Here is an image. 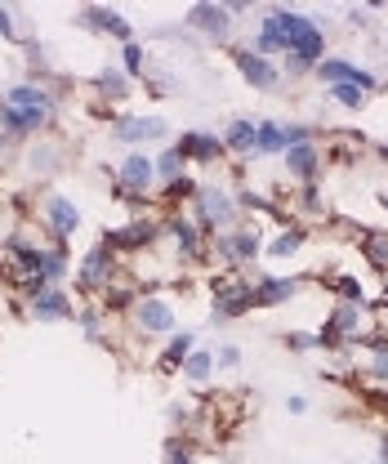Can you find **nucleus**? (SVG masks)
<instances>
[{
	"label": "nucleus",
	"instance_id": "obj_1",
	"mask_svg": "<svg viewBox=\"0 0 388 464\" xmlns=\"http://www.w3.org/2000/svg\"><path fill=\"white\" fill-rule=\"evenodd\" d=\"M263 49H290V68L303 72V68H313L317 54H322V31H317L308 19H299V14L290 9H277L273 19L263 23V36H259Z\"/></svg>",
	"mask_w": 388,
	"mask_h": 464
},
{
	"label": "nucleus",
	"instance_id": "obj_2",
	"mask_svg": "<svg viewBox=\"0 0 388 464\" xmlns=\"http://www.w3.org/2000/svg\"><path fill=\"white\" fill-rule=\"evenodd\" d=\"M237 68H241V76L250 80V85H259V90L277 85V72L268 68V63H263L259 54H250V49H246V54H237Z\"/></svg>",
	"mask_w": 388,
	"mask_h": 464
},
{
	"label": "nucleus",
	"instance_id": "obj_3",
	"mask_svg": "<svg viewBox=\"0 0 388 464\" xmlns=\"http://www.w3.org/2000/svg\"><path fill=\"white\" fill-rule=\"evenodd\" d=\"M192 23H196L201 31H210V36H219V41L228 36V9H224V5H196V9H192Z\"/></svg>",
	"mask_w": 388,
	"mask_h": 464
},
{
	"label": "nucleus",
	"instance_id": "obj_4",
	"mask_svg": "<svg viewBox=\"0 0 388 464\" xmlns=\"http://www.w3.org/2000/svg\"><path fill=\"white\" fill-rule=\"evenodd\" d=\"M49 219H54L58 237H72V228L80 223V214H76V206L67 201V196H49Z\"/></svg>",
	"mask_w": 388,
	"mask_h": 464
},
{
	"label": "nucleus",
	"instance_id": "obj_5",
	"mask_svg": "<svg viewBox=\"0 0 388 464\" xmlns=\"http://www.w3.org/2000/svg\"><path fill=\"white\" fill-rule=\"evenodd\" d=\"M139 322H143L147 330H170V326H174V312L165 308L161 300H147V304H139Z\"/></svg>",
	"mask_w": 388,
	"mask_h": 464
},
{
	"label": "nucleus",
	"instance_id": "obj_6",
	"mask_svg": "<svg viewBox=\"0 0 388 464\" xmlns=\"http://www.w3.org/2000/svg\"><path fill=\"white\" fill-rule=\"evenodd\" d=\"M152 174H157V170H152V161H147V157H130V161H125V170H121V184H125V188H147V184H152Z\"/></svg>",
	"mask_w": 388,
	"mask_h": 464
},
{
	"label": "nucleus",
	"instance_id": "obj_7",
	"mask_svg": "<svg viewBox=\"0 0 388 464\" xmlns=\"http://www.w3.org/2000/svg\"><path fill=\"white\" fill-rule=\"evenodd\" d=\"M5 107H14V112H45V94L31 90V85H19V90H9Z\"/></svg>",
	"mask_w": 388,
	"mask_h": 464
},
{
	"label": "nucleus",
	"instance_id": "obj_8",
	"mask_svg": "<svg viewBox=\"0 0 388 464\" xmlns=\"http://www.w3.org/2000/svg\"><path fill=\"white\" fill-rule=\"evenodd\" d=\"M285 165H290L295 174H313L317 170V152L308 143H299V147H290V152H285Z\"/></svg>",
	"mask_w": 388,
	"mask_h": 464
},
{
	"label": "nucleus",
	"instance_id": "obj_9",
	"mask_svg": "<svg viewBox=\"0 0 388 464\" xmlns=\"http://www.w3.org/2000/svg\"><path fill=\"white\" fill-rule=\"evenodd\" d=\"M41 121H45V112H14V107H5V125H9V130H19V135L36 130Z\"/></svg>",
	"mask_w": 388,
	"mask_h": 464
},
{
	"label": "nucleus",
	"instance_id": "obj_10",
	"mask_svg": "<svg viewBox=\"0 0 388 464\" xmlns=\"http://www.w3.org/2000/svg\"><path fill=\"white\" fill-rule=\"evenodd\" d=\"M112 273V259H108V251H94L90 259H85V281L90 286H98V281H103Z\"/></svg>",
	"mask_w": 388,
	"mask_h": 464
},
{
	"label": "nucleus",
	"instance_id": "obj_11",
	"mask_svg": "<svg viewBox=\"0 0 388 464\" xmlns=\"http://www.w3.org/2000/svg\"><path fill=\"white\" fill-rule=\"evenodd\" d=\"M116 135L121 139H152V135H161V121H121Z\"/></svg>",
	"mask_w": 388,
	"mask_h": 464
},
{
	"label": "nucleus",
	"instance_id": "obj_12",
	"mask_svg": "<svg viewBox=\"0 0 388 464\" xmlns=\"http://www.w3.org/2000/svg\"><path fill=\"white\" fill-rule=\"evenodd\" d=\"M179 152H192V157H214V152H219V143H214L210 135H188Z\"/></svg>",
	"mask_w": 388,
	"mask_h": 464
},
{
	"label": "nucleus",
	"instance_id": "obj_13",
	"mask_svg": "<svg viewBox=\"0 0 388 464\" xmlns=\"http://www.w3.org/2000/svg\"><path fill=\"white\" fill-rule=\"evenodd\" d=\"M152 237V228L147 223H134V228H125V232H112V246H143Z\"/></svg>",
	"mask_w": 388,
	"mask_h": 464
},
{
	"label": "nucleus",
	"instance_id": "obj_14",
	"mask_svg": "<svg viewBox=\"0 0 388 464\" xmlns=\"http://www.w3.org/2000/svg\"><path fill=\"white\" fill-rule=\"evenodd\" d=\"M36 317H67L63 295H41V300H36Z\"/></svg>",
	"mask_w": 388,
	"mask_h": 464
},
{
	"label": "nucleus",
	"instance_id": "obj_15",
	"mask_svg": "<svg viewBox=\"0 0 388 464\" xmlns=\"http://www.w3.org/2000/svg\"><path fill=\"white\" fill-rule=\"evenodd\" d=\"M255 135H259V125H250V121H237V125L228 130V143H232V147H250V143H255Z\"/></svg>",
	"mask_w": 388,
	"mask_h": 464
},
{
	"label": "nucleus",
	"instance_id": "obj_16",
	"mask_svg": "<svg viewBox=\"0 0 388 464\" xmlns=\"http://www.w3.org/2000/svg\"><path fill=\"white\" fill-rule=\"evenodd\" d=\"M90 19H94L98 27H108V31H116V36H130V27L121 23V14H108V9H90Z\"/></svg>",
	"mask_w": 388,
	"mask_h": 464
},
{
	"label": "nucleus",
	"instance_id": "obj_17",
	"mask_svg": "<svg viewBox=\"0 0 388 464\" xmlns=\"http://www.w3.org/2000/svg\"><path fill=\"white\" fill-rule=\"evenodd\" d=\"M206 219H210V223H224V219H228V201H224L219 192H206Z\"/></svg>",
	"mask_w": 388,
	"mask_h": 464
},
{
	"label": "nucleus",
	"instance_id": "obj_18",
	"mask_svg": "<svg viewBox=\"0 0 388 464\" xmlns=\"http://www.w3.org/2000/svg\"><path fill=\"white\" fill-rule=\"evenodd\" d=\"M255 147H263V152H277V147H281V130H277V125H259Z\"/></svg>",
	"mask_w": 388,
	"mask_h": 464
},
{
	"label": "nucleus",
	"instance_id": "obj_19",
	"mask_svg": "<svg viewBox=\"0 0 388 464\" xmlns=\"http://www.w3.org/2000/svg\"><path fill=\"white\" fill-rule=\"evenodd\" d=\"M285 295H290V286H285V281H268V286L255 295V304H277V300H285Z\"/></svg>",
	"mask_w": 388,
	"mask_h": 464
},
{
	"label": "nucleus",
	"instance_id": "obj_20",
	"mask_svg": "<svg viewBox=\"0 0 388 464\" xmlns=\"http://www.w3.org/2000/svg\"><path fill=\"white\" fill-rule=\"evenodd\" d=\"M335 98H340L344 107H357L362 103V85H335Z\"/></svg>",
	"mask_w": 388,
	"mask_h": 464
},
{
	"label": "nucleus",
	"instance_id": "obj_21",
	"mask_svg": "<svg viewBox=\"0 0 388 464\" xmlns=\"http://www.w3.org/2000/svg\"><path fill=\"white\" fill-rule=\"evenodd\" d=\"M179 165H183V152L174 147V152H165V157H161V165H157V170H161L165 179H174V174H179Z\"/></svg>",
	"mask_w": 388,
	"mask_h": 464
},
{
	"label": "nucleus",
	"instance_id": "obj_22",
	"mask_svg": "<svg viewBox=\"0 0 388 464\" xmlns=\"http://www.w3.org/2000/svg\"><path fill=\"white\" fill-rule=\"evenodd\" d=\"M232 251H237L241 259H250V255H255V251H259V241H255V232H241V237H237V241H232Z\"/></svg>",
	"mask_w": 388,
	"mask_h": 464
},
{
	"label": "nucleus",
	"instance_id": "obj_23",
	"mask_svg": "<svg viewBox=\"0 0 388 464\" xmlns=\"http://www.w3.org/2000/svg\"><path fill=\"white\" fill-rule=\"evenodd\" d=\"M103 90H112V98H125V76L121 72H103Z\"/></svg>",
	"mask_w": 388,
	"mask_h": 464
},
{
	"label": "nucleus",
	"instance_id": "obj_24",
	"mask_svg": "<svg viewBox=\"0 0 388 464\" xmlns=\"http://www.w3.org/2000/svg\"><path fill=\"white\" fill-rule=\"evenodd\" d=\"M188 375H192V379H206V375H210V357H206V353L188 357Z\"/></svg>",
	"mask_w": 388,
	"mask_h": 464
},
{
	"label": "nucleus",
	"instance_id": "obj_25",
	"mask_svg": "<svg viewBox=\"0 0 388 464\" xmlns=\"http://www.w3.org/2000/svg\"><path fill=\"white\" fill-rule=\"evenodd\" d=\"M188 348H192V335H179L170 344V353H165V362H179V357H188Z\"/></svg>",
	"mask_w": 388,
	"mask_h": 464
},
{
	"label": "nucleus",
	"instance_id": "obj_26",
	"mask_svg": "<svg viewBox=\"0 0 388 464\" xmlns=\"http://www.w3.org/2000/svg\"><path fill=\"white\" fill-rule=\"evenodd\" d=\"M125 72H143V49L139 45H125Z\"/></svg>",
	"mask_w": 388,
	"mask_h": 464
},
{
	"label": "nucleus",
	"instance_id": "obj_27",
	"mask_svg": "<svg viewBox=\"0 0 388 464\" xmlns=\"http://www.w3.org/2000/svg\"><path fill=\"white\" fill-rule=\"evenodd\" d=\"M366 251H370V259H375V263H388V241L370 237V241H366Z\"/></svg>",
	"mask_w": 388,
	"mask_h": 464
},
{
	"label": "nucleus",
	"instance_id": "obj_28",
	"mask_svg": "<svg viewBox=\"0 0 388 464\" xmlns=\"http://www.w3.org/2000/svg\"><path fill=\"white\" fill-rule=\"evenodd\" d=\"M295 246H299V232H285L281 241H273V255H290Z\"/></svg>",
	"mask_w": 388,
	"mask_h": 464
},
{
	"label": "nucleus",
	"instance_id": "obj_29",
	"mask_svg": "<svg viewBox=\"0 0 388 464\" xmlns=\"http://www.w3.org/2000/svg\"><path fill=\"white\" fill-rule=\"evenodd\" d=\"M174 237L183 241V251H196V237H192V228H188V223H174Z\"/></svg>",
	"mask_w": 388,
	"mask_h": 464
},
{
	"label": "nucleus",
	"instance_id": "obj_30",
	"mask_svg": "<svg viewBox=\"0 0 388 464\" xmlns=\"http://www.w3.org/2000/svg\"><path fill=\"white\" fill-rule=\"evenodd\" d=\"M340 290H344V295H348V300H362V286H357V281H348V277H344V281H340Z\"/></svg>",
	"mask_w": 388,
	"mask_h": 464
},
{
	"label": "nucleus",
	"instance_id": "obj_31",
	"mask_svg": "<svg viewBox=\"0 0 388 464\" xmlns=\"http://www.w3.org/2000/svg\"><path fill=\"white\" fill-rule=\"evenodd\" d=\"M237 357H241L237 348H224V353H219V362H224V367H237Z\"/></svg>",
	"mask_w": 388,
	"mask_h": 464
},
{
	"label": "nucleus",
	"instance_id": "obj_32",
	"mask_svg": "<svg viewBox=\"0 0 388 464\" xmlns=\"http://www.w3.org/2000/svg\"><path fill=\"white\" fill-rule=\"evenodd\" d=\"M375 371H379V375H388V353H384V357L375 362Z\"/></svg>",
	"mask_w": 388,
	"mask_h": 464
},
{
	"label": "nucleus",
	"instance_id": "obj_33",
	"mask_svg": "<svg viewBox=\"0 0 388 464\" xmlns=\"http://www.w3.org/2000/svg\"><path fill=\"white\" fill-rule=\"evenodd\" d=\"M384 206H388V201H384Z\"/></svg>",
	"mask_w": 388,
	"mask_h": 464
}]
</instances>
